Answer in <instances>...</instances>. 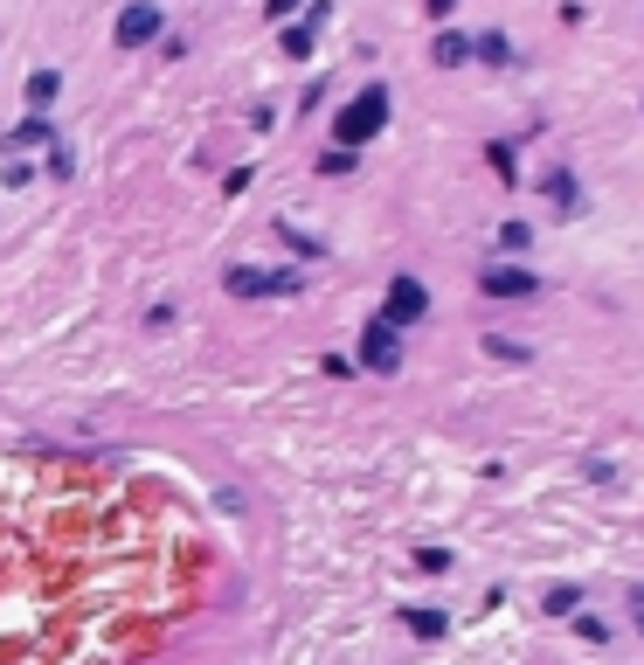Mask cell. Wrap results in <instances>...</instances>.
Here are the masks:
<instances>
[{
    "label": "cell",
    "instance_id": "1",
    "mask_svg": "<svg viewBox=\"0 0 644 665\" xmlns=\"http://www.w3.org/2000/svg\"><path fill=\"white\" fill-rule=\"evenodd\" d=\"M388 125V90L382 84H368L361 90V98H354L347 111H339V119H333V139L339 146H347V153H361V146L374 139V132H382Z\"/></svg>",
    "mask_w": 644,
    "mask_h": 665
},
{
    "label": "cell",
    "instance_id": "2",
    "mask_svg": "<svg viewBox=\"0 0 644 665\" xmlns=\"http://www.w3.org/2000/svg\"><path fill=\"white\" fill-rule=\"evenodd\" d=\"M361 368L368 374H403V333L382 327V319H368L361 327Z\"/></svg>",
    "mask_w": 644,
    "mask_h": 665
},
{
    "label": "cell",
    "instance_id": "3",
    "mask_svg": "<svg viewBox=\"0 0 644 665\" xmlns=\"http://www.w3.org/2000/svg\"><path fill=\"white\" fill-rule=\"evenodd\" d=\"M430 312V292H423V278H395L388 284V298H382V327H416V319Z\"/></svg>",
    "mask_w": 644,
    "mask_h": 665
},
{
    "label": "cell",
    "instance_id": "4",
    "mask_svg": "<svg viewBox=\"0 0 644 665\" xmlns=\"http://www.w3.org/2000/svg\"><path fill=\"white\" fill-rule=\"evenodd\" d=\"M111 35H119V49H146V42H160V8H153V0H132Z\"/></svg>",
    "mask_w": 644,
    "mask_h": 665
},
{
    "label": "cell",
    "instance_id": "5",
    "mask_svg": "<svg viewBox=\"0 0 644 665\" xmlns=\"http://www.w3.org/2000/svg\"><path fill=\"white\" fill-rule=\"evenodd\" d=\"M479 284H485V298H534L541 292V278L527 271V263H492Z\"/></svg>",
    "mask_w": 644,
    "mask_h": 665
},
{
    "label": "cell",
    "instance_id": "6",
    "mask_svg": "<svg viewBox=\"0 0 644 665\" xmlns=\"http://www.w3.org/2000/svg\"><path fill=\"white\" fill-rule=\"evenodd\" d=\"M28 146H55V132H49V119H22L8 132V160H22Z\"/></svg>",
    "mask_w": 644,
    "mask_h": 665
},
{
    "label": "cell",
    "instance_id": "7",
    "mask_svg": "<svg viewBox=\"0 0 644 665\" xmlns=\"http://www.w3.org/2000/svg\"><path fill=\"white\" fill-rule=\"evenodd\" d=\"M403 624H409L416 638H444V631H450V617L437 611V603H409V611H403Z\"/></svg>",
    "mask_w": 644,
    "mask_h": 665
},
{
    "label": "cell",
    "instance_id": "8",
    "mask_svg": "<svg viewBox=\"0 0 644 665\" xmlns=\"http://www.w3.org/2000/svg\"><path fill=\"white\" fill-rule=\"evenodd\" d=\"M230 292H236V298H271V271H257V263H236V271H230Z\"/></svg>",
    "mask_w": 644,
    "mask_h": 665
},
{
    "label": "cell",
    "instance_id": "9",
    "mask_svg": "<svg viewBox=\"0 0 644 665\" xmlns=\"http://www.w3.org/2000/svg\"><path fill=\"white\" fill-rule=\"evenodd\" d=\"M55 90H63V77H55V70H35V77H28V104H35V119H42V111L55 104Z\"/></svg>",
    "mask_w": 644,
    "mask_h": 665
},
{
    "label": "cell",
    "instance_id": "10",
    "mask_svg": "<svg viewBox=\"0 0 644 665\" xmlns=\"http://www.w3.org/2000/svg\"><path fill=\"white\" fill-rule=\"evenodd\" d=\"M547 201H555V208H575V201H582V181L568 174V167H561V174H547Z\"/></svg>",
    "mask_w": 644,
    "mask_h": 665
},
{
    "label": "cell",
    "instance_id": "11",
    "mask_svg": "<svg viewBox=\"0 0 644 665\" xmlns=\"http://www.w3.org/2000/svg\"><path fill=\"white\" fill-rule=\"evenodd\" d=\"M471 56H479V63H513V42L492 28V35H479V42H471Z\"/></svg>",
    "mask_w": 644,
    "mask_h": 665
},
{
    "label": "cell",
    "instance_id": "12",
    "mask_svg": "<svg viewBox=\"0 0 644 665\" xmlns=\"http://www.w3.org/2000/svg\"><path fill=\"white\" fill-rule=\"evenodd\" d=\"M437 63H444V70L471 63V35H437Z\"/></svg>",
    "mask_w": 644,
    "mask_h": 665
},
{
    "label": "cell",
    "instance_id": "13",
    "mask_svg": "<svg viewBox=\"0 0 644 665\" xmlns=\"http://www.w3.org/2000/svg\"><path fill=\"white\" fill-rule=\"evenodd\" d=\"M547 611H555V617H575V611H582V589H547Z\"/></svg>",
    "mask_w": 644,
    "mask_h": 665
},
{
    "label": "cell",
    "instance_id": "14",
    "mask_svg": "<svg viewBox=\"0 0 644 665\" xmlns=\"http://www.w3.org/2000/svg\"><path fill=\"white\" fill-rule=\"evenodd\" d=\"M485 160L499 167V181H520V160H513V146H485Z\"/></svg>",
    "mask_w": 644,
    "mask_h": 665
},
{
    "label": "cell",
    "instance_id": "15",
    "mask_svg": "<svg viewBox=\"0 0 644 665\" xmlns=\"http://www.w3.org/2000/svg\"><path fill=\"white\" fill-rule=\"evenodd\" d=\"M499 243H506V250H527V243H534V230H527V222H499Z\"/></svg>",
    "mask_w": 644,
    "mask_h": 665
},
{
    "label": "cell",
    "instance_id": "16",
    "mask_svg": "<svg viewBox=\"0 0 644 665\" xmlns=\"http://www.w3.org/2000/svg\"><path fill=\"white\" fill-rule=\"evenodd\" d=\"M49 174H55V181H70V174H77V160H70V146H63V139L49 146Z\"/></svg>",
    "mask_w": 644,
    "mask_h": 665
},
{
    "label": "cell",
    "instance_id": "17",
    "mask_svg": "<svg viewBox=\"0 0 644 665\" xmlns=\"http://www.w3.org/2000/svg\"><path fill=\"white\" fill-rule=\"evenodd\" d=\"M416 568H423V576H444L450 555H444V547H416Z\"/></svg>",
    "mask_w": 644,
    "mask_h": 665
},
{
    "label": "cell",
    "instance_id": "18",
    "mask_svg": "<svg viewBox=\"0 0 644 665\" xmlns=\"http://www.w3.org/2000/svg\"><path fill=\"white\" fill-rule=\"evenodd\" d=\"M284 56H292V63H298V56H312V28H284Z\"/></svg>",
    "mask_w": 644,
    "mask_h": 665
},
{
    "label": "cell",
    "instance_id": "19",
    "mask_svg": "<svg viewBox=\"0 0 644 665\" xmlns=\"http://www.w3.org/2000/svg\"><path fill=\"white\" fill-rule=\"evenodd\" d=\"M319 174H354V153H347V146H333V153L319 160Z\"/></svg>",
    "mask_w": 644,
    "mask_h": 665
},
{
    "label": "cell",
    "instance_id": "20",
    "mask_svg": "<svg viewBox=\"0 0 644 665\" xmlns=\"http://www.w3.org/2000/svg\"><path fill=\"white\" fill-rule=\"evenodd\" d=\"M485 354H499V360H527V347H520V340H499V333L485 340Z\"/></svg>",
    "mask_w": 644,
    "mask_h": 665
},
{
    "label": "cell",
    "instance_id": "21",
    "mask_svg": "<svg viewBox=\"0 0 644 665\" xmlns=\"http://www.w3.org/2000/svg\"><path fill=\"white\" fill-rule=\"evenodd\" d=\"M575 631L590 638V644H603V638H610V624H596V617H582V611H575Z\"/></svg>",
    "mask_w": 644,
    "mask_h": 665
},
{
    "label": "cell",
    "instance_id": "22",
    "mask_svg": "<svg viewBox=\"0 0 644 665\" xmlns=\"http://www.w3.org/2000/svg\"><path fill=\"white\" fill-rule=\"evenodd\" d=\"M298 292V271H271V298H292Z\"/></svg>",
    "mask_w": 644,
    "mask_h": 665
},
{
    "label": "cell",
    "instance_id": "23",
    "mask_svg": "<svg viewBox=\"0 0 644 665\" xmlns=\"http://www.w3.org/2000/svg\"><path fill=\"white\" fill-rule=\"evenodd\" d=\"M292 8H298V0H263V14H271V22H292Z\"/></svg>",
    "mask_w": 644,
    "mask_h": 665
},
{
    "label": "cell",
    "instance_id": "24",
    "mask_svg": "<svg viewBox=\"0 0 644 665\" xmlns=\"http://www.w3.org/2000/svg\"><path fill=\"white\" fill-rule=\"evenodd\" d=\"M430 8V22H444V14H458V0H423Z\"/></svg>",
    "mask_w": 644,
    "mask_h": 665
},
{
    "label": "cell",
    "instance_id": "25",
    "mask_svg": "<svg viewBox=\"0 0 644 665\" xmlns=\"http://www.w3.org/2000/svg\"><path fill=\"white\" fill-rule=\"evenodd\" d=\"M631 611H637V631H644V589H631Z\"/></svg>",
    "mask_w": 644,
    "mask_h": 665
}]
</instances>
